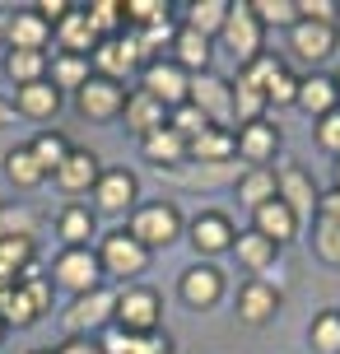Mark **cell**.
I'll list each match as a JSON object with an SVG mask.
<instances>
[{"label":"cell","mask_w":340,"mask_h":354,"mask_svg":"<svg viewBox=\"0 0 340 354\" xmlns=\"http://www.w3.org/2000/svg\"><path fill=\"white\" fill-rule=\"evenodd\" d=\"M0 336H5V322H0Z\"/></svg>","instance_id":"cell-57"},{"label":"cell","mask_w":340,"mask_h":354,"mask_svg":"<svg viewBox=\"0 0 340 354\" xmlns=\"http://www.w3.org/2000/svg\"><path fill=\"white\" fill-rule=\"evenodd\" d=\"M256 233H261V238H270L275 248H285L289 238L299 233V214H294L285 201L275 196V201H266V205L256 210Z\"/></svg>","instance_id":"cell-19"},{"label":"cell","mask_w":340,"mask_h":354,"mask_svg":"<svg viewBox=\"0 0 340 354\" xmlns=\"http://www.w3.org/2000/svg\"><path fill=\"white\" fill-rule=\"evenodd\" d=\"M336 88H340V80H336Z\"/></svg>","instance_id":"cell-58"},{"label":"cell","mask_w":340,"mask_h":354,"mask_svg":"<svg viewBox=\"0 0 340 354\" xmlns=\"http://www.w3.org/2000/svg\"><path fill=\"white\" fill-rule=\"evenodd\" d=\"M275 308H280V294H275V284L266 280H247L238 289V317L247 322V326H261V322L275 317Z\"/></svg>","instance_id":"cell-15"},{"label":"cell","mask_w":340,"mask_h":354,"mask_svg":"<svg viewBox=\"0 0 340 354\" xmlns=\"http://www.w3.org/2000/svg\"><path fill=\"white\" fill-rule=\"evenodd\" d=\"M144 93H149V98H159V103L173 112V107L187 103L191 80H187V71H182L178 61H149V66H144Z\"/></svg>","instance_id":"cell-8"},{"label":"cell","mask_w":340,"mask_h":354,"mask_svg":"<svg viewBox=\"0 0 340 354\" xmlns=\"http://www.w3.org/2000/svg\"><path fill=\"white\" fill-rule=\"evenodd\" d=\"M56 354H103V345H93V340H84V336H70Z\"/></svg>","instance_id":"cell-52"},{"label":"cell","mask_w":340,"mask_h":354,"mask_svg":"<svg viewBox=\"0 0 340 354\" xmlns=\"http://www.w3.org/2000/svg\"><path fill=\"white\" fill-rule=\"evenodd\" d=\"M266 103H275V107H285V103H299V80L289 71H280L275 80L266 84Z\"/></svg>","instance_id":"cell-46"},{"label":"cell","mask_w":340,"mask_h":354,"mask_svg":"<svg viewBox=\"0 0 340 354\" xmlns=\"http://www.w3.org/2000/svg\"><path fill=\"white\" fill-rule=\"evenodd\" d=\"M5 177H10L15 187H23V192H33L47 173H42V163L33 159V149H10V154H5Z\"/></svg>","instance_id":"cell-33"},{"label":"cell","mask_w":340,"mask_h":354,"mask_svg":"<svg viewBox=\"0 0 340 354\" xmlns=\"http://www.w3.org/2000/svg\"><path fill=\"white\" fill-rule=\"evenodd\" d=\"M122 117H126V131H135V136H154V131H163L168 126V107L159 103V98H149L144 88H135L131 98H126V107H122Z\"/></svg>","instance_id":"cell-13"},{"label":"cell","mask_w":340,"mask_h":354,"mask_svg":"<svg viewBox=\"0 0 340 354\" xmlns=\"http://www.w3.org/2000/svg\"><path fill=\"white\" fill-rule=\"evenodd\" d=\"M294 5H299V15L308 19V24H331V28H336V0H294Z\"/></svg>","instance_id":"cell-47"},{"label":"cell","mask_w":340,"mask_h":354,"mask_svg":"<svg viewBox=\"0 0 340 354\" xmlns=\"http://www.w3.org/2000/svg\"><path fill=\"white\" fill-rule=\"evenodd\" d=\"M15 112L33 117V122H47L61 112V88H52V80H37V84L15 88Z\"/></svg>","instance_id":"cell-17"},{"label":"cell","mask_w":340,"mask_h":354,"mask_svg":"<svg viewBox=\"0 0 340 354\" xmlns=\"http://www.w3.org/2000/svg\"><path fill=\"white\" fill-rule=\"evenodd\" d=\"M15 122V103H5V98H0V126H10Z\"/></svg>","instance_id":"cell-53"},{"label":"cell","mask_w":340,"mask_h":354,"mask_svg":"<svg viewBox=\"0 0 340 354\" xmlns=\"http://www.w3.org/2000/svg\"><path fill=\"white\" fill-rule=\"evenodd\" d=\"M89 84V56H61L52 66V88H79Z\"/></svg>","instance_id":"cell-37"},{"label":"cell","mask_w":340,"mask_h":354,"mask_svg":"<svg viewBox=\"0 0 340 354\" xmlns=\"http://www.w3.org/2000/svg\"><path fill=\"white\" fill-rule=\"evenodd\" d=\"M312 350L340 354V313H322V317L312 322Z\"/></svg>","instance_id":"cell-41"},{"label":"cell","mask_w":340,"mask_h":354,"mask_svg":"<svg viewBox=\"0 0 340 354\" xmlns=\"http://www.w3.org/2000/svg\"><path fill=\"white\" fill-rule=\"evenodd\" d=\"M233 248H238V261L252 266V270H266V266H275V257H280V248L270 243V238H261V233H238L233 238Z\"/></svg>","instance_id":"cell-30"},{"label":"cell","mask_w":340,"mask_h":354,"mask_svg":"<svg viewBox=\"0 0 340 354\" xmlns=\"http://www.w3.org/2000/svg\"><path fill=\"white\" fill-rule=\"evenodd\" d=\"M98 177H103V168H98V159H93L89 149H70V154H66V163L56 168V187L75 196V192L98 187Z\"/></svg>","instance_id":"cell-16"},{"label":"cell","mask_w":340,"mask_h":354,"mask_svg":"<svg viewBox=\"0 0 340 354\" xmlns=\"http://www.w3.org/2000/svg\"><path fill=\"white\" fill-rule=\"evenodd\" d=\"M5 75H10L19 88L37 84V80L47 75V52H10L5 56Z\"/></svg>","instance_id":"cell-34"},{"label":"cell","mask_w":340,"mask_h":354,"mask_svg":"<svg viewBox=\"0 0 340 354\" xmlns=\"http://www.w3.org/2000/svg\"><path fill=\"white\" fill-rule=\"evenodd\" d=\"M56 284L61 289H70L75 299H84V294H93V289H103V266H98V252L89 248H66L61 257H56Z\"/></svg>","instance_id":"cell-2"},{"label":"cell","mask_w":340,"mask_h":354,"mask_svg":"<svg viewBox=\"0 0 340 354\" xmlns=\"http://www.w3.org/2000/svg\"><path fill=\"white\" fill-rule=\"evenodd\" d=\"M173 52H178V66H182V71L205 75V66H210V37L191 33V28H178V37H173Z\"/></svg>","instance_id":"cell-28"},{"label":"cell","mask_w":340,"mask_h":354,"mask_svg":"<svg viewBox=\"0 0 340 354\" xmlns=\"http://www.w3.org/2000/svg\"><path fill=\"white\" fill-rule=\"evenodd\" d=\"M219 37H224V47H229L243 66H252V61L261 56V19L252 15V5H233L229 19H224V28H219Z\"/></svg>","instance_id":"cell-5"},{"label":"cell","mask_w":340,"mask_h":354,"mask_svg":"<svg viewBox=\"0 0 340 354\" xmlns=\"http://www.w3.org/2000/svg\"><path fill=\"white\" fill-rule=\"evenodd\" d=\"M219 294H224V275H219L215 266H191L182 275V299L191 303V308H215Z\"/></svg>","instance_id":"cell-18"},{"label":"cell","mask_w":340,"mask_h":354,"mask_svg":"<svg viewBox=\"0 0 340 354\" xmlns=\"http://www.w3.org/2000/svg\"><path fill=\"white\" fill-rule=\"evenodd\" d=\"M70 10H75V5H66V0H42V5H37L33 15L42 19V24H52V19H56V24H61V19L70 15Z\"/></svg>","instance_id":"cell-50"},{"label":"cell","mask_w":340,"mask_h":354,"mask_svg":"<svg viewBox=\"0 0 340 354\" xmlns=\"http://www.w3.org/2000/svg\"><path fill=\"white\" fill-rule=\"evenodd\" d=\"M5 28H10V19H0V37H5Z\"/></svg>","instance_id":"cell-54"},{"label":"cell","mask_w":340,"mask_h":354,"mask_svg":"<svg viewBox=\"0 0 340 354\" xmlns=\"http://www.w3.org/2000/svg\"><path fill=\"white\" fill-rule=\"evenodd\" d=\"M28 354H52V350H28Z\"/></svg>","instance_id":"cell-56"},{"label":"cell","mask_w":340,"mask_h":354,"mask_svg":"<svg viewBox=\"0 0 340 354\" xmlns=\"http://www.w3.org/2000/svg\"><path fill=\"white\" fill-rule=\"evenodd\" d=\"M168 126H173V131H178V136H182L187 145L196 140V136H205V131H210V122H205V112H200V107H191V103L173 107V112H168Z\"/></svg>","instance_id":"cell-38"},{"label":"cell","mask_w":340,"mask_h":354,"mask_svg":"<svg viewBox=\"0 0 340 354\" xmlns=\"http://www.w3.org/2000/svg\"><path fill=\"white\" fill-rule=\"evenodd\" d=\"M0 322H5V326H10V322H15V326H33L37 322V308H33V299H28L23 284H5V289H0Z\"/></svg>","instance_id":"cell-29"},{"label":"cell","mask_w":340,"mask_h":354,"mask_svg":"<svg viewBox=\"0 0 340 354\" xmlns=\"http://www.w3.org/2000/svg\"><path fill=\"white\" fill-rule=\"evenodd\" d=\"M312 248L326 266H340V224L336 219H322L317 214V229H312Z\"/></svg>","instance_id":"cell-40"},{"label":"cell","mask_w":340,"mask_h":354,"mask_svg":"<svg viewBox=\"0 0 340 354\" xmlns=\"http://www.w3.org/2000/svg\"><path fill=\"white\" fill-rule=\"evenodd\" d=\"M299 107H303L308 117H317V122H322L326 112H336V107H340V88H336V80H326V75L299 80Z\"/></svg>","instance_id":"cell-23"},{"label":"cell","mask_w":340,"mask_h":354,"mask_svg":"<svg viewBox=\"0 0 340 354\" xmlns=\"http://www.w3.org/2000/svg\"><path fill=\"white\" fill-rule=\"evenodd\" d=\"M275 196H280L294 214H312L317 210V187H312V177H308L299 163H285V168H280V177H275Z\"/></svg>","instance_id":"cell-12"},{"label":"cell","mask_w":340,"mask_h":354,"mask_svg":"<svg viewBox=\"0 0 340 354\" xmlns=\"http://www.w3.org/2000/svg\"><path fill=\"white\" fill-rule=\"evenodd\" d=\"M75 107H79L89 122H112V117H122L126 93H122V84H112L103 75H89V84L75 93Z\"/></svg>","instance_id":"cell-10"},{"label":"cell","mask_w":340,"mask_h":354,"mask_svg":"<svg viewBox=\"0 0 340 354\" xmlns=\"http://www.w3.org/2000/svg\"><path fill=\"white\" fill-rule=\"evenodd\" d=\"M229 0H196V5H191V10H187V28H191V33H200V37H210V33H219V28H224V19H229Z\"/></svg>","instance_id":"cell-32"},{"label":"cell","mask_w":340,"mask_h":354,"mask_svg":"<svg viewBox=\"0 0 340 354\" xmlns=\"http://www.w3.org/2000/svg\"><path fill=\"white\" fill-rule=\"evenodd\" d=\"M336 192H340V163H336Z\"/></svg>","instance_id":"cell-55"},{"label":"cell","mask_w":340,"mask_h":354,"mask_svg":"<svg viewBox=\"0 0 340 354\" xmlns=\"http://www.w3.org/2000/svg\"><path fill=\"white\" fill-rule=\"evenodd\" d=\"M233 238H238L233 224L224 219V214H215V210L191 219V243H196V252H210V257H215V252H229Z\"/></svg>","instance_id":"cell-20"},{"label":"cell","mask_w":340,"mask_h":354,"mask_svg":"<svg viewBox=\"0 0 340 354\" xmlns=\"http://www.w3.org/2000/svg\"><path fill=\"white\" fill-rule=\"evenodd\" d=\"M5 37H10V47H15V52H42V47H47V37H52V24H42V19L28 10V15L10 19Z\"/></svg>","instance_id":"cell-26"},{"label":"cell","mask_w":340,"mask_h":354,"mask_svg":"<svg viewBox=\"0 0 340 354\" xmlns=\"http://www.w3.org/2000/svg\"><path fill=\"white\" fill-rule=\"evenodd\" d=\"M126 233H131L144 252H149V248H168V243L182 233V214H178V205L154 201V205H140V210H135V219H131V229H126Z\"/></svg>","instance_id":"cell-1"},{"label":"cell","mask_w":340,"mask_h":354,"mask_svg":"<svg viewBox=\"0 0 340 354\" xmlns=\"http://www.w3.org/2000/svg\"><path fill=\"white\" fill-rule=\"evenodd\" d=\"M61 238H66L70 248H89V238H93V214L84 210V205H66V210H61Z\"/></svg>","instance_id":"cell-35"},{"label":"cell","mask_w":340,"mask_h":354,"mask_svg":"<svg viewBox=\"0 0 340 354\" xmlns=\"http://www.w3.org/2000/svg\"><path fill=\"white\" fill-rule=\"evenodd\" d=\"M93 196H98V205L108 214H122L131 201H135V173H126V168H112V173L98 177V187H93Z\"/></svg>","instance_id":"cell-24"},{"label":"cell","mask_w":340,"mask_h":354,"mask_svg":"<svg viewBox=\"0 0 340 354\" xmlns=\"http://www.w3.org/2000/svg\"><path fill=\"white\" fill-rule=\"evenodd\" d=\"M112 317H117V294H112V289H93V294H84V299L70 303V313H66V331L89 340V331L108 326Z\"/></svg>","instance_id":"cell-6"},{"label":"cell","mask_w":340,"mask_h":354,"mask_svg":"<svg viewBox=\"0 0 340 354\" xmlns=\"http://www.w3.org/2000/svg\"><path fill=\"white\" fill-rule=\"evenodd\" d=\"M93 66L103 71V80H122V75H131L135 66H144V56H140V47H135V37H98V47H93V56H89Z\"/></svg>","instance_id":"cell-11"},{"label":"cell","mask_w":340,"mask_h":354,"mask_svg":"<svg viewBox=\"0 0 340 354\" xmlns=\"http://www.w3.org/2000/svg\"><path fill=\"white\" fill-rule=\"evenodd\" d=\"M131 354H168V340L163 336H131Z\"/></svg>","instance_id":"cell-49"},{"label":"cell","mask_w":340,"mask_h":354,"mask_svg":"<svg viewBox=\"0 0 340 354\" xmlns=\"http://www.w3.org/2000/svg\"><path fill=\"white\" fill-rule=\"evenodd\" d=\"M168 182H178V187H200V192H210V187H229V182H243V163H178V168H159Z\"/></svg>","instance_id":"cell-9"},{"label":"cell","mask_w":340,"mask_h":354,"mask_svg":"<svg viewBox=\"0 0 340 354\" xmlns=\"http://www.w3.org/2000/svg\"><path fill=\"white\" fill-rule=\"evenodd\" d=\"M28 149H33V159L42 163V173H52V177H56V168L66 163V154H70L66 136H56V131H42V136H37V140L28 145Z\"/></svg>","instance_id":"cell-36"},{"label":"cell","mask_w":340,"mask_h":354,"mask_svg":"<svg viewBox=\"0 0 340 354\" xmlns=\"http://www.w3.org/2000/svg\"><path fill=\"white\" fill-rule=\"evenodd\" d=\"M317 145L331 149V154L340 159V107H336V112H326L322 122H317Z\"/></svg>","instance_id":"cell-48"},{"label":"cell","mask_w":340,"mask_h":354,"mask_svg":"<svg viewBox=\"0 0 340 354\" xmlns=\"http://www.w3.org/2000/svg\"><path fill=\"white\" fill-rule=\"evenodd\" d=\"M122 15L135 28H154V24H168V0H126Z\"/></svg>","instance_id":"cell-39"},{"label":"cell","mask_w":340,"mask_h":354,"mask_svg":"<svg viewBox=\"0 0 340 354\" xmlns=\"http://www.w3.org/2000/svg\"><path fill=\"white\" fill-rule=\"evenodd\" d=\"M163 317V303L154 289H122L117 294V326L126 336H149Z\"/></svg>","instance_id":"cell-3"},{"label":"cell","mask_w":340,"mask_h":354,"mask_svg":"<svg viewBox=\"0 0 340 354\" xmlns=\"http://www.w3.org/2000/svg\"><path fill=\"white\" fill-rule=\"evenodd\" d=\"M252 15L261 19V24H299V5L294 0H252Z\"/></svg>","instance_id":"cell-42"},{"label":"cell","mask_w":340,"mask_h":354,"mask_svg":"<svg viewBox=\"0 0 340 354\" xmlns=\"http://www.w3.org/2000/svg\"><path fill=\"white\" fill-rule=\"evenodd\" d=\"M173 37H178V28H173V19H168V24H154V28H140V33H135V47H140L144 66H149V56L159 52V47H168Z\"/></svg>","instance_id":"cell-43"},{"label":"cell","mask_w":340,"mask_h":354,"mask_svg":"<svg viewBox=\"0 0 340 354\" xmlns=\"http://www.w3.org/2000/svg\"><path fill=\"white\" fill-rule=\"evenodd\" d=\"M140 149H144V159L159 163V168H178V163L187 159V140H182L173 126H163V131H154V136H144Z\"/></svg>","instance_id":"cell-27"},{"label":"cell","mask_w":340,"mask_h":354,"mask_svg":"<svg viewBox=\"0 0 340 354\" xmlns=\"http://www.w3.org/2000/svg\"><path fill=\"white\" fill-rule=\"evenodd\" d=\"M37 214L33 210H0V238H33Z\"/></svg>","instance_id":"cell-45"},{"label":"cell","mask_w":340,"mask_h":354,"mask_svg":"<svg viewBox=\"0 0 340 354\" xmlns=\"http://www.w3.org/2000/svg\"><path fill=\"white\" fill-rule=\"evenodd\" d=\"M98 266H103L108 275H122V280H126V275H140L144 266H149V252H144L126 229H117V233L103 238V248H98Z\"/></svg>","instance_id":"cell-7"},{"label":"cell","mask_w":340,"mask_h":354,"mask_svg":"<svg viewBox=\"0 0 340 354\" xmlns=\"http://www.w3.org/2000/svg\"><path fill=\"white\" fill-rule=\"evenodd\" d=\"M187 103L200 107L210 126L229 131V122H233V84H229V80H219V75H196V80H191V93H187Z\"/></svg>","instance_id":"cell-4"},{"label":"cell","mask_w":340,"mask_h":354,"mask_svg":"<svg viewBox=\"0 0 340 354\" xmlns=\"http://www.w3.org/2000/svg\"><path fill=\"white\" fill-rule=\"evenodd\" d=\"M84 15H89L93 33H112V28H117V24L126 19L117 0H93V5H84Z\"/></svg>","instance_id":"cell-44"},{"label":"cell","mask_w":340,"mask_h":354,"mask_svg":"<svg viewBox=\"0 0 340 354\" xmlns=\"http://www.w3.org/2000/svg\"><path fill=\"white\" fill-rule=\"evenodd\" d=\"M275 149H280V131H275L270 122H252V126L238 131V154H243L252 168H261Z\"/></svg>","instance_id":"cell-21"},{"label":"cell","mask_w":340,"mask_h":354,"mask_svg":"<svg viewBox=\"0 0 340 354\" xmlns=\"http://www.w3.org/2000/svg\"><path fill=\"white\" fill-rule=\"evenodd\" d=\"M238 201L252 205V210H261L266 201H275V173L270 168H247L243 182H238Z\"/></svg>","instance_id":"cell-31"},{"label":"cell","mask_w":340,"mask_h":354,"mask_svg":"<svg viewBox=\"0 0 340 354\" xmlns=\"http://www.w3.org/2000/svg\"><path fill=\"white\" fill-rule=\"evenodd\" d=\"M289 47L303 56V61H326V56L336 52V28L331 24H308V19H299L289 28Z\"/></svg>","instance_id":"cell-14"},{"label":"cell","mask_w":340,"mask_h":354,"mask_svg":"<svg viewBox=\"0 0 340 354\" xmlns=\"http://www.w3.org/2000/svg\"><path fill=\"white\" fill-rule=\"evenodd\" d=\"M317 214H322V219H336V224H340V192L317 196Z\"/></svg>","instance_id":"cell-51"},{"label":"cell","mask_w":340,"mask_h":354,"mask_svg":"<svg viewBox=\"0 0 340 354\" xmlns=\"http://www.w3.org/2000/svg\"><path fill=\"white\" fill-rule=\"evenodd\" d=\"M187 154H191V163H224L238 154V136L233 131H219V126H210L205 136H196V140L187 145Z\"/></svg>","instance_id":"cell-25"},{"label":"cell","mask_w":340,"mask_h":354,"mask_svg":"<svg viewBox=\"0 0 340 354\" xmlns=\"http://www.w3.org/2000/svg\"><path fill=\"white\" fill-rule=\"evenodd\" d=\"M56 37H61V47H66V56H93V47H98V33H93V24L84 10H70V15L56 24Z\"/></svg>","instance_id":"cell-22"}]
</instances>
